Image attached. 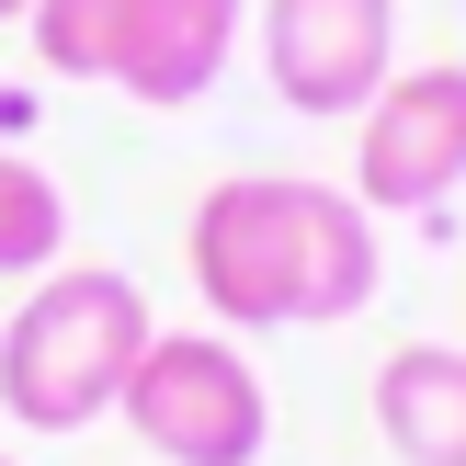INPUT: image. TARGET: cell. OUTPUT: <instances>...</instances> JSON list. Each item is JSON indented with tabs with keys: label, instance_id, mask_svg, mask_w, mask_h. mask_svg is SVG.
I'll use <instances>...</instances> for the list:
<instances>
[{
	"label": "cell",
	"instance_id": "6da1fadb",
	"mask_svg": "<svg viewBox=\"0 0 466 466\" xmlns=\"http://www.w3.org/2000/svg\"><path fill=\"white\" fill-rule=\"evenodd\" d=\"M182 262L217 330H341L376 308L387 239L353 182L319 171H228L182 228Z\"/></svg>",
	"mask_w": 466,
	"mask_h": 466
},
{
	"label": "cell",
	"instance_id": "7a4b0ae2",
	"mask_svg": "<svg viewBox=\"0 0 466 466\" xmlns=\"http://www.w3.org/2000/svg\"><path fill=\"white\" fill-rule=\"evenodd\" d=\"M148 296L114 262H57L23 285V308L0 319V410L23 432H91L126 399V364L148 341Z\"/></svg>",
	"mask_w": 466,
	"mask_h": 466
},
{
	"label": "cell",
	"instance_id": "3957f363",
	"mask_svg": "<svg viewBox=\"0 0 466 466\" xmlns=\"http://www.w3.org/2000/svg\"><path fill=\"white\" fill-rule=\"evenodd\" d=\"M239 12L250 0H35L23 35H35L46 80H103L148 114H182L228 80Z\"/></svg>",
	"mask_w": 466,
	"mask_h": 466
},
{
	"label": "cell",
	"instance_id": "277c9868",
	"mask_svg": "<svg viewBox=\"0 0 466 466\" xmlns=\"http://www.w3.org/2000/svg\"><path fill=\"white\" fill-rule=\"evenodd\" d=\"M114 421L159 466H262L273 455V387H262V364H250L217 319H205V330H148L137 364H126Z\"/></svg>",
	"mask_w": 466,
	"mask_h": 466
},
{
	"label": "cell",
	"instance_id": "5b68a950",
	"mask_svg": "<svg viewBox=\"0 0 466 466\" xmlns=\"http://www.w3.org/2000/svg\"><path fill=\"white\" fill-rule=\"evenodd\" d=\"M353 194L364 217H444L466 194V57L387 68V91L353 114Z\"/></svg>",
	"mask_w": 466,
	"mask_h": 466
},
{
	"label": "cell",
	"instance_id": "8992f818",
	"mask_svg": "<svg viewBox=\"0 0 466 466\" xmlns=\"http://www.w3.org/2000/svg\"><path fill=\"white\" fill-rule=\"evenodd\" d=\"M262 80L285 114H364L399 68V0H262Z\"/></svg>",
	"mask_w": 466,
	"mask_h": 466
},
{
	"label": "cell",
	"instance_id": "52a82bcc",
	"mask_svg": "<svg viewBox=\"0 0 466 466\" xmlns=\"http://www.w3.org/2000/svg\"><path fill=\"white\" fill-rule=\"evenodd\" d=\"M376 444L399 466H466V341H399L376 364Z\"/></svg>",
	"mask_w": 466,
	"mask_h": 466
},
{
	"label": "cell",
	"instance_id": "ba28073f",
	"mask_svg": "<svg viewBox=\"0 0 466 466\" xmlns=\"http://www.w3.org/2000/svg\"><path fill=\"white\" fill-rule=\"evenodd\" d=\"M57 250H68V194H57V171H35L23 148H0V285L57 273Z\"/></svg>",
	"mask_w": 466,
	"mask_h": 466
},
{
	"label": "cell",
	"instance_id": "9c48e42d",
	"mask_svg": "<svg viewBox=\"0 0 466 466\" xmlns=\"http://www.w3.org/2000/svg\"><path fill=\"white\" fill-rule=\"evenodd\" d=\"M23 12H35V0H0V23H23Z\"/></svg>",
	"mask_w": 466,
	"mask_h": 466
},
{
	"label": "cell",
	"instance_id": "30bf717a",
	"mask_svg": "<svg viewBox=\"0 0 466 466\" xmlns=\"http://www.w3.org/2000/svg\"><path fill=\"white\" fill-rule=\"evenodd\" d=\"M0 466H23V455H0Z\"/></svg>",
	"mask_w": 466,
	"mask_h": 466
}]
</instances>
